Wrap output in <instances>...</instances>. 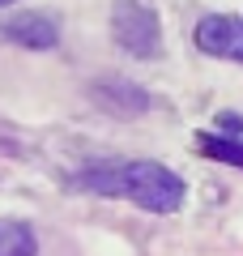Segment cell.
Wrapping results in <instances>:
<instances>
[{"instance_id":"6da1fadb","label":"cell","mask_w":243,"mask_h":256,"mask_svg":"<svg viewBox=\"0 0 243 256\" xmlns=\"http://www.w3.org/2000/svg\"><path fill=\"white\" fill-rule=\"evenodd\" d=\"M72 188L94 192V196H124L150 214H175L188 196L184 180L150 158H128V162H90L72 175Z\"/></svg>"},{"instance_id":"7a4b0ae2","label":"cell","mask_w":243,"mask_h":256,"mask_svg":"<svg viewBox=\"0 0 243 256\" xmlns=\"http://www.w3.org/2000/svg\"><path fill=\"white\" fill-rule=\"evenodd\" d=\"M111 34L136 60H158L162 56V26L150 4L141 0H116L111 4Z\"/></svg>"},{"instance_id":"5b68a950","label":"cell","mask_w":243,"mask_h":256,"mask_svg":"<svg viewBox=\"0 0 243 256\" xmlns=\"http://www.w3.org/2000/svg\"><path fill=\"white\" fill-rule=\"evenodd\" d=\"M90 98L98 102L102 111H111V116L120 120H136L150 111V94L141 90V86L124 82V77H107V82H94L90 86Z\"/></svg>"},{"instance_id":"9c48e42d","label":"cell","mask_w":243,"mask_h":256,"mask_svg":"<svg viewBox=\"0 0 243 256\" xmlns=\"http://www.w3.org/2000/svg\"><path fill=\"white\" fill-rule=\"evenodd\" d=\"M4 4H13V0H0V9H4Z\"/></svg>"},{"instance_id":"52a82bcc","label":"cell","mask_w":243,"mask_h":256,"mask_svg":"<svg viewBox=\"0 0 243 256\" xmlns=\"http://www.w3.org/2000/svg\"><path fill=\"white\" fill-rule=\"evenodd\" d=\"M200 150H205L209 158H222V162H230V166H243V132H239V141H226V137H200Z\"/></svg>"},{"instance_id":"277c9868","label":"cell","mask_w":243,"mask_h":256,"mask_svg":"<svg viewBox=\"0 0 243 256\" xmlns=\"http://www.w3.org/2000/svg\"><path fill=\"white\" fill-rule=\"evenodd\" d=\"M0 38L26 47V52H52L60 43V22L52 13H9L0 22Z\"/></svg>"},{"instance_id":"8992f818","label":"cell","mask_w":243,"mask_h":256,"mask_svg":"<svg viewBox=\"0 0 243 256\" xmlns=\"http://www.w3.org/2000/svg\"><path fill=\"white\" fill-rule=\"evenodd\" d=\"M0 256H38L34 226L22 218H4L0 222Z\"/></svg>"},{"instance_id":"3957f363","label":"cell","mask_w":243,"mask_h":256,"mask_svg":"<svg viewBox=\"0 0 243 256\" xmlns=\"http://www.w3.org/2000/svg\"><path fill=\"white\" fill-rule=\"evenodd\" d=\"M192 38L214 60L243 64V18H234V13H209V18H200L196 30H192Z\"/></svg>"},{"instance_id":"ba28073f","label":"cell","mask_w":243,"mask_h":256,"mask_svg":"<svg viewBox=\"0 0 243 256\" xmlns=\"http://www.w3.org/2000/svg\"><path fill=\"white\" fill-rule=\"evenodd\" d=\"M218 124L230 128V132H243V120H239V116H218Z\"/></svg>"}]
</instances>
